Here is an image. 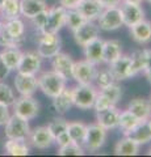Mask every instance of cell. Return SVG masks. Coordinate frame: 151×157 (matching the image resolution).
<instances>
[{"mask_svg": "<svg viewBox=\"0 0 151 157\" xmlns=\"http://www.w3.org/2000/svg\"><path fill=\"white\" fill-rule=\"evenodd\" d=\"M97 72V66L88 60H77L72 66V80L77 84H92Z\"/></svg>", "mask_w": 151, "mask_h": 157, "instance_id": "obj_8", "label": "cell"}, {"mask_svg": "<svg viewBox=\"0 0 151 157\" xmlns=\"http://www.w3.org/2000/svg\"><path fill=\"white\" fill-rule=\"evenodd\" d=\"M104 7H118L122 0H100Z\"/></svg>", "mask_w": 151, "mask_h": 157, "instance_id": "obj_47", "label": "cell"}, {"mask_svg": "<svg viewBox=\"0 0 151 157\" xmlns=\"http://www.w3.org/2000/svg\"><path fill=\"white\" fill-rule=\"evenodd\" d=\"M67 126H69V121H66L62 117H57L47 124V128L51 132V135L55 137L59 134H62V132L67 131Z\"/></svg>", "mask_w": 151, "mask_h": 157, "instance_id": "obj_39", "label": "cell"}, {"mask_svg": "<svg viewBox=\"0 0 151 157\" xmlns=\"http://www.w3.org/2000/svg\"><path fill=\"white\" fill-rule=\"evenodd\" d=\"M109 71L112 72L116 81H124L131 77L130 70V56L129 55H121L108 64Z\"/></svg>", "mask_w": 151, "mask_h": 157, "instance_id": "obj_16", "label": "cell"}, {"mask_svg": "<svg viewBox=\"0 0 151 157\" xmlns=\"http://www.w3.org/2000/svg\"><path fill=\"white\" fill-rule=\"evenodd\" d=\"M4 151L9 156H28L29 147L24 139H8L4 144Z\"/></svg>", "mask_w": 151, "mask_h": 157, "instance_id": "obj_28", "label": "cell"}, {"mask_svg": "<svg viewBox=\"0 0 151 157\" xmlns=\"http://www.w3.org/2000/svg\"><path fill=\"white\" fill-rule=\"evenodd\" d=\"M53 100V107L59 115H63L74 106V100H72V88H65L59 94L55 96Z\"/></svg>", "mask_w": 151, "mask_h": 157, "instance_id": "obj_22", "label": "cell"}, {"mask_svg": "<svg viewBox=\"0 0 151 157\" xmlns=\"http://www.w3.org/2000/svg\"><path fill=\"white\" fill-rule=\"evenodd\" d=\"M72 34H74V39L76 45L80 47H84L87 43H89L91 41H93V39L99 37L100 28L95 21H85L77 29L72 30Z\"/></svg>", "mask_w": 151, "mask_h": 157, "instance_id": "obj_10", "label": "cell"}, {"mask_svg": "<svg viewBox=\"0 0 151 157\" xmlns=\"http://www.w3.org/2000/svg\"><path fill=\"white\" fill-rule=\"evenodd\" d=\"M2 25H3V22H2V21H0V29H2Z\"/></svg>", "mask_w": 151, "mask_h": 157, "instance_id": "obj_51", "label": "cell"}, {"mask_svg": "<svg viewBox=\"0 0 151 157\" xmlns=\"http://www.w3.org/2000/svg\"><path fill=\"white\" fill-rule=\"evenodd\" d=\"M3 30L6 32L12 39L18 42L22 46L25 43V25L24 22L18 18H12V20H6L3 22Z\"/></svg>", "mask_w": 151, "mask_h": 157, "instance_id": "obj_20", "label": "cell"}, {"mask_svg": "<svg viewBox=\"0 0 151 157\" xmlns=\"http://www.w3.org/2000/svg\"><path fill=\"white\" fill-rule=\"evenodd\" d=\"M130 56V70H131V77L137 76L138 73L143 72L145 64H146V48L143 50H135L131 52Z\"/></svg>", "mask_w": 151, "mask_h": 157, "instance_id": "obj_32", "label": "cell"}, {"mask_svg": "<svg viewBox=\"0 0 151 157\" xmlns=\"http://www.w3.org/2000/svg\"><path fill=\"white\" fill-rule=\"evenodd\" d=\"M2 54V58L3 60L6 62L7 67L9 68L11 71H16L17 67H18V63L21 60V56H22V51L17 47H4L3 51L0 52Z\"/></svg>", "mask_w": 151, "mask_h": 157, "instance_id": "obj_29", "label": "cell"}, {"mask_svg": "<svg viewBox=\"0 0 151 157\" xmlns=\"http://www.w3.org/2000/svg\"><path fill=\"white\" fill-rule=\"evenodd\" d=\"M147 155L151 156V147H150V149H149V152H147Z\"/></svg>", "mask_w": 151, "mask_h": 157, "instance_id": "obj_50", "label": "cell"}, {"mask_svg": "<svg viewBox=\"0 0 151 157\" xmlns=\"http://www.w3.org/2000/svg\"><path fill=\"white\" fill-rule=\"evenodd\" d=\"M103 47H104V39L97 37L93 41H91L89 43L83 47L84 51V58L85 60H88L93 64L99 66L103 63Z\"/></svg>", "mask_w": 151, "mask_h": 157, "instance_id": "obj_21", "label": "cell"}, {"mask_svg": "<svg viewBox=\"0 0 151 157\" xmlns=\"http://www.w3.org/2000/svg\"><path fill=\"white\" fill-rule=\"evenodd\" d=\"M143 75L151 84V50L150 48H146V64H145Z\"/></svg>", "mask_w": 151, "mask_h": 157, "instance_id": "obj_42", "label": "cell"}, {"mask_svg": "<svg viewBox=\"0 0 151 157\" xmlns=\"http://www.w3.org/2000/svg\"><path fill=\"white\" fill-rule=\"evenodd\" d=\"M85 131H87V124L83 123V122H69V126H67V132L71 137L72 141L75 143L81 144L83 140H84L85 136Z\"/></svg>", "mask_w": 151, "mask_h": 157, "instance_id": "obj_33", "label": "cell"}, {"mask_svg": "<svg viewBox=\"0 0 151 157\" xmlns=\"http://www.w3.org/2000/svg\"><path fill=\"white\" fill-rule=\"evenodd\" d=\"M47 12H49V8L45 9V11H42L40 13H37L34 17H32V24L34 25V28L37 29L38 32H41L43 26H45V24H46V20H47Z\"/></svg>", "mask_w": 151, "mask_h": 157, "instance_id": "obj_41", "label": "cell"}, {"mask_svg": "<svg viewBox=\"0 0 151 157\" xmlns=\"http://www.w3.org/2000/svg\"><path fill=\"white\" fill-rule=\"evenodd\" d=\"M11 117V114H9V109L8 106L0 104V126L6 124V122L8 121V118Z\"/></svg>", "mask_w": 151, "mask_h": 157, "instance_id": "obj_44", "label": "cell"}, {"mask_svg": "<svg viewBox=\"0 0 151 157\" xmlns=\"http://www.w3.org/2000/svg\"><path fill=\"white\" fill-rule=\"evenodd\" d=\"M120 9H121V14H122V22L128 28L145 20V11L141 7V4L121 3Z\"/></svg>", "mask_w": 151, "mask_h": 157, "instance_id": "obj_13", "label": "cell"}, {"mask_svg": "<svg viewBox=\"0 0 151 157\" xmlns=\"http://www.w3.org/2000/svg\"><path fill=\"white\" fill-rule=\"evenodd\" d=\"M100 92L108 97L109 100L113 102V105H116L117 102L121 100V97H122V88L117 84L116 81L113 82V84H110L108 86L103 88V89H100Z\"/></svg>", "mask_w": 151, "mask_h": 157, "instance_id": "obj_36", "label": "cell"}, {"mask_svg": "<svg viewBox=\"0 0 151 157\" xmlns=\"http://www.w3.org/2000/svg\"><path fill=\"white\" fill-rule=\"evenodd\" d=\"M72 66H74V60H72L71 55L66 52H58L55 56L51 58L53 71L61 75L66 80L72 78Z\"/></svg>", "mask_w": 151, "mask_h": 157, "instance_id": "obj_14", "label": "cell"}, {"mask_svg": "<svg viewBox=\"0 0 151 157\" xmlns=\"http://www.w3.org/2000/svg\"><path fill=\"white\" fill-rule=\"evenodd\" d=\"M71 137H70V135H69V132L67 131H65V132H62V134H59L58 136H55L54 137V143L58 145V147H65V145H67L69 143H71Z\"/></svg>", "mask_w": 151, "mask_h": 157, "instance_id": "obj_43", "label": "cell"}, {"mask_svg": "<svg viewBox=\"0 0 151 157\" xmlns=\"http://www.w3.org/2000/svg\"><path fill=\"white\" fill-rule=\"evenodd\" d=\"M0 13L4 20L18 18L20 13V0H3L0 6Z\"/></svg>", "mask_w": 151, "mask_h": 157, "instance_id": "obj_31", "label": "cell"}, {"mask_svg": "<svg viewBox=\"0 0 151 157\" xmlns=\"http://www.w3.org/2000/svg\"><path fill=\"white\" fill-rule=\"evenodd\" d=\"M122 55V43L117 39H106L103 47V63L109 64Z\"/></svg>", "mask_w": 151, "mask_h": 157, "instance_id": "obj_25", "label": "cell"}, {"mask_svg": "<svg viewBox=\"0 0 151 157\" xmlns=\"http://www.w3.org/2000/svg\"><path fill=\"white\" fill-rule=\"evenodd\" d=\"M106 131L104 127H101L99 123H91L87 124L85 136L83 140V145L88 152H96L105 144L106 141Z\"/></svg>", "mask_w": 151, "mask_h": 157, "instance_id": "obj_4", "label": "cell"}, {"mask_svg": "<svg viewBox=\"0 0 151 157\" xmlns=\"http://www.w3.org/2000/svg\"><path fill=\"white\" fill-rule=\"evenodd\" d=\"M42 67V56L37 52V50H28L22 52L21 60L18 63L17 72L28 73V75H37Z\"/></svg>", "mask_w": 151, "mask_h": 157, "instance_id": "obj_11", "label": "cell"}, {"mask_svg": "<svg viewBox=\"0 0 151 157\" xmlns=\"http://www.w3.org/2000/svg\"><path fill=\"white\" fill-rule=\"evenodd\" d=\"M66 12H67V9L63 8L62 6L49 8L46 24L41 32L42 33H59V30L66 24Z\"/></svg>", "mask_w": 151, "mask_h": 157, "instance_id": "obj_9", "label": "cell"}, {"mask_svg": "<svg viewBox=\"0 0 151 157\" xmlns=\"http://www.w3.org/2000/svg\"><path fill=\"white\" fill-rule=\"evenodd\" d=\"M128 110L137 117L141 122H147L151 118V104L149 100L142 97L133 98L128 105Z\"/></svg>", "mask_w": 151, "mask_h": 157, "instance_id": "obj_18", "label": "cell"}, {"mask_svg": "<svg viewBox=\"0 0 151 157\" xmlns=\"http://www.w3.org/2000/svg\"><path fill=\"white\" fill-rule=\"evenodd\" d=\"M16 100L14 97V92L11 86L6 82L0 81V104L6 105V106H12V104Z\"/></svg>", "mask_w": 151, "mask_h": 157, "instance_id": "obj_37", "label": "cell"}, {"mask_svg": "<svg viewBox=\"0 0 151 157\" xmlns=\"http://www.w3.org/2000/svg\"><path fill=\"white\" fill-rule=\"evenodd\" d=\"M93 81L96 82V86L99 89H103V88L113 84L116 80L113 75H112V72L109 71V68H103V70H97Z\"/></svg>", "mask_w": 151, "mask_h": 157, "instance_id": "obj_34", "label": "cell"}, {"mask_svg": "<svg viewBox=\"0 0 151 157\" xmlns=\"http://www.w3.org/2000/svg\"><path fill=\"white\" fill-rule=\"evenodd\" d=\"M112 106H114L113 102H112L105 94H103L100 90L97 92V96H96L95 102H93V109L96 110V113L97 111H103V110L108 109V107H112Z\"/></svg>", "mask_w": 151, "mask_h": 157, "instance_id": "obj_40", "label": "cell"}, {"mask_svg": "<svg viewBox=\"0 0 151 157\" xmlns=\"http://www.w3.org/2000/svg\"><path fill=\"white\" fill-rule=\"evenodd\" d=\"M146 2H149V3H150V4H151V0H146Z\"/></svg>", "mask_w": 151, "mask_h": 157, "instance_id": "obj_52", "label": "cell"}, {"mask_svg": "<svg viewBox=\"0 0 151 157\" xmlns=\"http://www.w3.org/2000/svg\"><path fill=\"white\" fill-rule=\"evenodd\" d=\"M58 155L59 156H83L84 155V148L81 144L71 141L65 147H59L58 149Z\"/></svg>", "mask_w": 151, "mask_h": 157, "instance_id": "obj_38", "label": "cell"}, {"mask_svg": "<svg viewBox=\"0 0 151 157\" xmlns=\"http://www.w3.org/2000/svg\"><path fill=\"white\" fill-rule=\"evenodd\" d=\"M104 8L100 0H81L75 9L85 18V21H96Z\"/></svg>", "mask_w": 151, "mask_h": 157, "instance_id": "obj_17", "label": "cell"}, {"mask_svg": "<svg viewBox=\"0 0 151 157\" xmlns=\"http://www.w3.org/2000/svg\"><path fill=\"white\" fill-rule=\"evenodd\" d=\"M130 34L133 39L139 45H147L151 41V22L142 20L135 25L130 26Z\"/></svg>", "mask_w": 151, "mask_h": 157, "instance_id": "obj_23", "label": "cell"}, {"mask_svg": "<svg viewBox=\"0 0 151 157\" xmlns=\"http://www.w3.org/2000/svg\"><path fill=\"white\" fill-rule=\"evenodd\" d=\"M96 86L92 84H77L75 88H72V100L74 106L80 110H88L93 107L95 98L97 96Z\"/></svg>", "mask_w": 151, "mask_h": 157, "instance_id": "obj_3", "label": "cell"}, {"mask_svg": "<svg viewBox=\"0 0 151 157\" xmlns=\"http://www.w3.org/2000/svg\"><path fill=\"white\" fill-rule=\"evenodd\" d=\"M149 101H150V104H151V97H150V100H149Z\"/></svg>", "mask_w": 151, "mask_h": 157, "instance_id": "obj_54", "label": "cell"}, {"mask_svg": "<svg viewBox=\"0 0 151 157\" xmlns=\"http://www.w3.org/2000/svg\"><path fill=\"white\" fill-rule=\"evenodd\" d=\"M45 9H47L46 0H20V13L25 18L30 20Z\"/></svg>", "mask_w": 151, "mask_h": 157, "instance_id": "obj_24", "label": "cell"}, {"mask_svg": "<svg viewBox=\"0 0 151 157\" xmlns=\"http://www.w3.org/2000/svg\"><path fill=\"white\" fill-rule=\"evenodd\" d=\"M7 139H24L26 140L30 134V126L29 121L13 114L6 122V130H4Z\"/></svg>", "mask_w": 151, "mask_h": 157, "instance_id": "obj_7", "label": "cell"}, {"mask_svg": "<svg viewBox=\"0 0 151 157\" xmlns=\"http://www.w3.org/2000/svg\"><path fill=\"white\" fill-rule=\"evenodd\" d=\"M118 117H120V110L114 106L108 107L103 111L96 113V121L101 127H104L106 131L114 130L118 127Z\"/></svg>", "mask_w": 151, "mask_h": 157, "instance_id": "obj_19", "label": "cell"}, {"mask_svg": "<svg viewBox=\"0 0 151 157\" xmlns=\"http://www.w3.org/2000/svg\"><path fill=\"white\" fill-rule=\"evenodd\" d=\"M9 72H11V70H9V68L7 67L6 62H4L3 58H2V54H0V81H3L4 78L8 77Z\"/></svg>", "mask_w": 151, "mask_h": 157, "instance_id": "obj_45", "label": "cell"}, {"mask_svg": "<svg viewBox=\"0 0 151 157\" xmlns=\"http://www.w3.org/2000/svg\"><path fill=\"white\" fill-rule=\"evenodd\" d=\"M124 136H128L130 137L133 141H135L139 147L143 145V144H147L151 141V131L149 130L147 127V123L146 122H142V123H139L135 128H133L130 132H128L126 135Z\"/></svg>", "mask_w": 151, "mask_h": 157, "instance_id": "obj_27", "label": "cell"}, {"mask_svg": "<svg viewBox=\"0 0 151 157\" xmlns=\"http://www.w3.org/2000/svg\"><path fill=\"white\" fill-rule=\"evenodd\" d=\"M146 123H147V127H149V130L151 131V118H150V119H149L147 122H146Z\"/></svg>", "mask_w": 151, "mask_h": 157, "instance_id": "obj_49", "label": "cell"}, {"mask_svg": "<svg viewBox=\"0 0 151 157\" xmlns=\"http://www.w3.org/2000/svg\"><path fill=\"white\" fill-rule=\"evenodd\" d=\"M96 21H97V25H99L100 30H104V32H113V30L120 29L121 26H124L120 6L118 7H105Z\"/></svg>", "mask_w": 151, "mask_h": 157, "instance_id": "obj_6", "label": "cell"}, {"mask_svg": "<svg viewBox=\"0 0 151 157\" xmlns=\"http://www.w3.org/2000/svg\"><path fill=\"white\" fill-rule=\"evenodd\" d=\"M14 88L20 96H33L38 89L37 76L17 72L14 76Z\"/></svg>", "mask_w": 151, "mask_h": 157, "instance_id": "obj_15", "label": "cell"}, {"mask_svg": "<svg viewBox=\"0 0 151 157\" xmlns=\"http://www.w3.org/2000/svg\"><path fill=\"white\" fill-rule=\"evenodd\" d=\"M84 22H85V18L83 17L76 9H67L65 26L70 28L71 30H75V29H77L81 24H84Z\"/></svg>", "mask_w": 151, "mask_h": 157, "instance_id": "obj_35", "label": "cell"}, {"mask_svg": "<svg viewBox=\"0 0 151 157\" xmlns=\"http://www.w3.org/2000/svg\"><path fill=\"white\" fill-rule=\"evenodd\" d=\"M143 0H122V3H131V4H142Z\"/></svg>", "mask_w": 151, "mask_h": 157, "instance_id": "obj_48", "label": "cell"}, {"mask_svg": "<svg viewBox=\"0 0 151 157\" xmlns=\"http://www.w3.org/2000/svg\"><path fill=\"white\" fill-rule=\"evenodd\" d=\"M139 152V145L128 136L120 139L114 145V155L117 156H135Z\"/></svg>", "mask_w": 151, "mask_h": 157, "instance_id": "obj_26", "label": "cell"}, {"mask_svg": "<svg viewBox=\"0 0 151 157\" xmlns=\"http://www.w3.org/2000/svg\"><path fill=\"white\" fill-rule=\"evenodd\" d=\"M2 3H3V0H0V6H2Z\"/></svg>", "mask_w": 151, "mask_h": 157, "instance_id": "obj_53", "label": "cell"}, {"mask_svg": "<svg viewBox=\"0 0 151 157\" xmlns=\"http://www.w3.org/2000/svg\"><path fill=\"white\" fill-rule=\"evenodd\" d=\"M62 48V39L58 33H42L38 37L37 42V52L46 59H51Z\"/></svg>", "mask_w": 151, "mask_h": 157, "instance_id": "obj_2", "label": "cell"}, {"mask_svg": "<svg viewBox=\"0 0 151 157\" xmlns=\"http://www.w3.org/2000/svg\"><path fill=\"white\" fill-rule=\"evenodd\" d=\"M139 123H142L135 115H133L131 113L126 109L124 111H120L118 117V128L124 132V135H126L128 132H130L133 128H135Z\"/></svg>", "mask_w": 151, "mask_h": 157, "instance_id": "obj_30", "label": "cell"}, {"mask_svg": "<svg viewBox=\"0 0 151 157\" xmlns=\"http://www.w3.org/2000/svg\"><path fill=\"white\" fill-rule=\"evenodd\" d=\"M59 2V6H62L66 9H75L81 0H58Z\"/></svg>", "mask_w": 151, "mask_h": 157, "instance_id": "obj_46", "label": "cell"}, {"mask_svg": "<svg viewBox=\"0 0 151 157\" xmlns=\"http://www.w3.org/2000/svg\"><path fill=\"white\" fill-rule=\"evenodd\" d=\"M37 82H38V89L43 94L50 98H54L66 88L67 80L51 70V71L42 72L37 77Z\"/></svg>", "mask_w": 151, "mask_h": 157, "instance_id": "obj_1", "label": "cell"}, {"mask_svg": "<svg viewBox=\"0 0 151 157\" xmlns=\"http://www.w3.org/2000/svg\"><path fill=\"white\" fill-rule=\"evenodd\" d=\"M12 109L13 114L26 121H32L40 113V104L37 102V100L33 98V96H20L12 104Z\"/></svg>", "mask_w": 151, "mask_h": 157, "instance_id": "obj_5", "label": "cell"}, {"mask_svg": "<svg viewBox=\"0 0 151 157\" xmlns=\"http://www.w3.org/2000/svg\"><path fill=\"white\" fill-rule=\"evenodd\" d=\"M26 140H29V143L37 149H47L54 143V136L49 131L47 126H40L30 130Z\"/></svg>", "mask_w": 151, "mask_h": 157, "instance_id": "obj_12", "label": "cell"}]
</instances>
